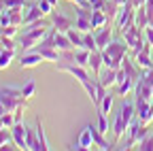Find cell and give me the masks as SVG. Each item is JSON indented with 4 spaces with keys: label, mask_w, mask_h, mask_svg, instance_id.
<instances>
[{
    "label": "cell",
    "mask_w": 153,
    "mask_h": 151,
    "mask_svg": "<svg viewBox=\"0 0 153 151\" xmlns=\"http://www.w3.org/2000/svg\"><path fill=\"white\" fill-rule=\"evenodd\" d=\"M49 28H51V26H49L45 19H38V22L26 26V28H24V34H22V39H19V47H22L24 51L34 49L38 43L43 41V36L49 32Z\"/></svg>",
    "instance_id": "6da1fadb"
},
{
    "label": "cell",
    "mask_w": 153,
    "mask_h": 151,
    "mask_svg": "<svg viewBox=\"0 0 153 151\" xmlns=\"http://www.w3.org/2000/svg\"><path fill=\"white\" fill-rule=\"evenodd\" d=\"M136 117V104H132V102H126L119 113H117V117H115V123H113V134H115V143H119L123 138V134L128 132L132 119Z\"/></svg>",
    "instance_id": "7a4b0ae2"
},
{
    "label": "cell",
    "mask_w": 153,
    "mask_h": 151,
    "mask_svg": "<svg viewBox=\"0 0 153 151\" xmlns=\"http://www.w3.org/2000/svg\"><path fill=\"white\" fill-rule=\"evenodd\" d=\"M102 51L111 58V64H108L106 68L119 70V68H121L123 58H126L128 51H130V47H128V43H126V41H111V43H108V47H106V49H102Z\"/></svg>",
    "instance_id": "3957f363"
},
{
    "label": "cell",
    "mask_w": 153,
    "mask_h": 151,
    "mask_svg": "<svg viewBox=\"0 0 153 151\" xmlns=\"http://www.w3.org/2000/svg\"><path fill=\"white\" fill-rule=\"evenodd\" d=\"M134 13H136V7L132 4V0H126V2L121 4V9H119L117 19H115V28H117L119 32L128 30L134 24Z\"/></svg>",
    "instance_id": "277c9868"
},
{
    "label": "cell",
    "mask_w": 153,
    "mask_h": 151,
    "mask_svg": "<svg viewBox=\"0 0 153 151\" xmlns=\"http://www.w3.org/2000/svg\"><path fill=\"white\" fill-rule=\"evenodd\" d=\"M57 70H62V72H68L72 74V77L79 81L81 85H85L89 81V74H87V68L85 66H79V64H74V62H68V60H60L57 62Z\"/></svg>",
    "instance_id": "5b68a950"
},
{
    "label": "cell",
    "mask_w": 153,
    "mask_h": 151,
    "mask_svg": "<svg viewBox=\"0 0 153 151\" xmlns=\"http://www.w3.org/2000/svg\"><path fill=\"white\" fill-rule=\"evenodd\" d=\"M128 134H130L128 145L134 147V145H138L140 138L147 134V126H143V123L138 121V117H136V119H132V123H130V128H128Z\"/></svg>",
    "instance_id": "8992f818"
},
{
    "label": "cell",
    "mask_w": 153,
    "mask_h": 151,
    "mask_svg": "<svg viewBox=\"0 0 153 151\" xmlns=\"http://www.w3.org/2000/svg\"><path fill=\"white\" fill-rule=\"evenodd\" d=\"M11 134H13V141H15L17 149H28V147H26V134H28V128H26L22 121H15V123H13Z\"/></svg>",
    "instance_id": "52a82bcc"
},
{
    "label": "cell",
    "mask_w": 153,
    "mask_h": 151,
    "mask_svg": "<svg viewBox=\"0 0 153 151\" xmlns=\"http://www.w3.org/2000/svg\"><path fill=\"white\" fill-rule=\"evenodd\" d=\"M51 24H53V28H55L57 32H68V30L74 26L70 17H66V15H62V13H57V9L51 13Z\"/></svg>",
    "instance_id": "ba28073f"
},
{
    "label": "cell",
    "mask_w": 153,
    "mask_h": 151,
    "mask_svg": "<svg viewBox=\"0 0 153 151\" xmlns=\"http://www.w3.org/2000/svg\"><path fill=\"white\" fill-rule=\"evenodd\" d=\"M121 68H123V72H126V77H128V79H132V81H138V79H140V74H143L140 66L134 62V60H130L128 55H126L123 62H121Z\"/></svg>",
    "instance_id": "9c48e42d"
},
{
    "label": "cell",
    "mask_w": 153,
    "mask_h": 151,
    "mask_svg": "<svg viewBox=\"0 0 153 151\" xmlns=\"http://www.w3.org/2000/svg\"><path fill=\"white\" fill-rule=\"evenodd\" d=\"M134 96L136 98H143V100H153V89H151V83L145 81L143 77L134 83Z\"/></svg>",
    "instance_id": "30bf717a"
},
{
    "label": "cell",
    "mask_w": 153,
    "mask_h": 151,
    "mask_svg": "<svg viewBox=\"0 0 153 151\" xmlns=\"http://www.w3.org/2000/svg\"><path fill=\"white\" fill-rule=\"evenodd\" d=\"M111 41H113V30H111V26L106 24V26L98 28V32H96V45H98V49H100V51L106 49Z\"/></svg>",
    "instance_id": "8fae6325"
},
{
    "label": "cell",
    "mask_w": 153,
    "mask_h": 151,
    "mask_svg": "<svg viewBox=\"0 0 153 151\" xmlns=\"http://www.w3.org/2000/svg\"><path fill=\"white\" fill-rule=\"evenodd\" d=\"M41 62H45V60H43V55L38 53V51L24 53V55H22V60H19V68H34V66H38Z\"/></svg>",
    "instance_id": "7c38bea8"
},
{
    "label": "cell",
    "mask_w": 153,
    "mask_h": 151,
    "mask_svg": "<svg viewBox=\"0 0 153 151\" xmlns=\"http://www.w3.org/2000/svg\"><path fill=\"white\" fill-rule=\"evenodd\" d=\"M34 51H38L43 55V60H47V62H60L62 60V51L57 49V47H34Z\"/></svg>",
    "instance_id": "4fadbf2b"
},
{
    "label": "cell",
    "mask_w": 153,
    "mask_h": 151,
    "mask_svg": "<svg viewBox=\"0 0 153 151\" xmlns=\"http://www.w3.org/2000/svg\"><path fill=\"white\" fill-rule=\"evenodd\" d=\"M94 147V138H91V126H85L83 132L79 134V143L74 145V149H91Z\"/></svg>",
    "instance_id": "5bb4252c"
},
{
    "label": "cell",
    "mask_w": 153,
    "mask_h": 151,
    "mask_svg": "<svg viewBox=\"0 0 153 151\" xmlns=\"http://www.w3.org/2000/svg\"><path fill=\"white\" fill-rule=\"evenodd\" d=\"M89 68H91V72L98 77V74L102 72V68H104V60H102V51L100 49H96V51H91V55H89Z\"/></svg>",
    "instance_id": "9a60e30c"
},
{
    "label": "cell",
    "mask_w": 153,
    "mask_h": 151,
    "mask_svg": "<svg viewBox=\"0 0 153 151\" xmlns=\"http://www.w3.org/2000/svg\"><path fill=\"white\" fill-rule=\"evenodd\" d=\"M43 17H45V13L41 11V7H38V4H30L28 11H26V17H24V26H30V24H34L38 19H43Z\"/></svg>",
    "instance_id": "2e32d148"
},
{
    "label": "cell",
    "mask_w": 153,
    "mask_h": 151,
    "mask_svg": "<svg viewBox=\"0 0 153 151\" xmlns=\"http://www.w3.org/2000/svg\"><path fill=\"white\" fill-rule=\"evenodd\" d=\"M98 79H100V83H102L104 87H113V85H117V70L104 66V70L98 74Z\"/></svg>",
    "instance_id": "e0dca14e"
},
{
    "label": "cell",
    "mask_w": 153,
    "mask_h": 151,
    "mask_svg": "<svg viewBox=\"0 0 153 151\" xmlns=\"http://www.w3.org/2000/svg\"><path fill=\"white\" fill-rule=\"evenodd\" d=\"M91 138H94V145L98 147V149H104V151H108V149H113L108 143H106V138H104V134L98 130V126H91Z\"/></svg>",
    "instance_id": "ac0fdd59"
},
{
    "label": "cell",
    "mask_w": 153,
    "mask_h": 151,
    "mask_svg": "<svg viewBox=\"0 0 153 151\" xmlns=\"http://www.w3.org/2000/svg\"><path fill=\"white\" fill-rule=\"evenodd\" d=\"M89 55H91V51H89V49L76 47V49H74V64H79V66H85V68H89Z\"/></svg>",
    "instance_id": "d6986e66"
},
{
    "label": "cell",
    "mask_w": 153,
    "mask_h": 151,
    "mask_svg": "<svg viewBox=\"0 0 153 151\" xmlns=\"http://www.w3.org/2000/svg\"><path fill=\"white\" fill-rule=\"evenodd\" d=\"M55 47L60 49V51H66V49H74L72 41L68 39V34H66V32H57V30H55Z\"/></svg>",
    "instance_id": "ffe728a7"
},
{
    "label": "cell",
    "mask_w": 153,
    "mask_h": 151,
    "mask_svg": "<svg viewBox=\"0 0 153 151\" xmlns=\"http://www.w3.org/2000/svg\"><path fill=\"white\" fill-rule=\"evenodd\" d=\"M119 9H121V4H119V2H115V0H106L102 11L106 13L108 22H115V19H117V15H119Z\"/></svg>",
    "instance_id": "44dd1931"
},
{
    "label": "cell",
    "mask_w": 153,
    "mask_h": 151,
    "mask_svg": "<svg viewBox=\"0 0 153 151\" xmlns=\"http://www.w3.org/2000/svg\"><path fill=\"white\" fill-rule=\"evenodd\" d=\"M149 22H151V19H149L147 9H145V7H138V9H136V13H134V24H136L138 28H143V30H145V28L149 26Z\"/></svg>",
    "instance_id": "7402d4cb"
},
{
    "label": "cell",
    "mask_w": 153,
    "mask_h": 151,
    "mask_svg": "<svg viewBox=\"0 0 153 151\" xmlns=\"http://www.w3.org/2000/svg\"><path fill=\"white\" fill-rule=\"evenodd\" d=\"M26 147H28L30 151H43V149H41V141H38V136H36V130H34V132L28 130V134H26Z\"/></svg>",
    "instance_id": "603a6c76"
},
{
    "label": "cell",
    "mask_w": 153,
    "mask_h": 151,
    "mask_svg": "<svg viewBox=\"0 0 153 151\" xmlns=\"http://www.w3.org/2000/svg\"><path fill=\"white\" fill-rule=\"evenodd\" d=\"M106 24H111V22H108V17H106L104 11H94V13H91V26H94V28H102V26H106Z\"/></svg>",
    "instance_id": "cb8c5ba5"
},
{
    "label": "cell",
    "mask_w": 153,
    "mask_h": 151,
    "mask_svg": "<svg viewBox=\"0 0 153 151\" xmlns=\"http://www.w3.org/2000/svg\"><path fill=\"white\" fill-rule=\"evenodd\" d=\"M9 15H11V24L13 26H22L24 24V7H15V9H7Z\"/></svg>",
    "instance_id": "d4e9b609"
},
{
    "label": "cell",
    "mask_w": 153,
    "mask_h": 151,
    "mask_svg": "<svg viewBox=\"0 0 153 151\" xmlns=\"http://www.w3.org/2000/svg\"><path fill=\"white\" fill-rule=\"evenodd\" d=\"M66 34H68V39L72 41V45H74V47H83V32H81V30H76V28L72 26Z\"/></svg>",
    "instance_id": "484cf974"
},
{
    "label": "cell",
    "mask_w": 153,
    "mask_h": 151,
    "mask_svg": "<svg viewBox=\"0 0 153 151\" xmlns=\"http://www.w3.org/2000/svg\"><path fill=\"white\" fill-rule=\"evenodd\" d=\"M36 136H38V141H41V149L47 151V149H49V143H47V138H45V128H43L41 117L36 119Z\"/></svg>",
    "instance_id": "4316f807"
},
{
    "label": "cell",
    "mask_w": 153,
    "mask_h": 151,
    "mask_svg": "<svg viewBox=\"0 0 153 151\" xmlns=\"http://www.w3.org/2000/svg\"><path fill=\"white\" fill-rule=\"evenodd\" d=\"M13 58H15V51H13V49H4L2 53H0V70L9 68L11 62H13Z\"/></svg>",
    "instance_id": "83f0119b"
},
{
    "label": "cell",
    "mask_w": 153,
    "mask_h": 151,
    "mask_svg": "<svg viewBox=\"0 0 153 151\" xmlns=\"http://www.w3.org/2000/svg\"><path fill=\"white\" fill-rule=\"evenodd\" d=\"M113 94L111 91H106V96L102 98V102H100V106H98V113H104V115H108L111 113V109H113Z\"/></svg>",
    "instance_id": "f1b7e54d"
},
{
    "label": "cell",
    "mask_w": 153,
    "mask_h": 151,
    "mask_svg": "<svg viewBox=\"0 0 153 151\" xmlns=\"http://www.w3.org/2000/svg\"><path fill=\"white\" fill-rule=\"evenodd\" d=\"M83 49H89V51H96V49H98V45H96V34L83 32Z\"/></svg>",
    "instance_id": "f546056e"
},
{
    "label": "cell",
    "mask_w": 153,
    "mask_h": 151,
    "mask_svg": "<svg viewBox=\"0 0 153 151\" xmlns=\"http://www.w3.org/2000/svg\"><path fill=\"white\" fill-rule=\"evenodd\" d=\"M134 83L136 81H132V79H126L123 83H119L117 85V96H128V94L134 89Z\"/></svg>",
    "instance_id": "4dcf8cb0"
},
{
    "label": "cell",
    "mask_w": 153,
    "mask_h": 151,
    "mask_svg": "<svg viewBox=\"0 0 153 151\" xmlns=\"http://www.w3.org/2000/svg\"><path fill=\"white\" fill-rule=\"evenodd\" d=\"M136 147H138L140 151H153V134H149V132H147Z\"/></svg>",
    "instance_id": "1f68e13d"
},
{
    "label": "cell",
    "mask_w": 153,
    "mask_h": 151,
    "mask_svg": "<svg viewBox=\"0 0 153 151\" xmlns=\"http://www.w3.org/2000/svg\"><path fill=\"white\" fill-rule=\"evenodd\" d=\"M74 28L76 30H81V32H91V19H85V17H76V22H74Z\"/></svg>",
    "instance_id": "d6a6232c"
},
{
    "label": "cell",
    "mask_w": 153,
    "mask_h": 151,
    "mask_svg": "<svg viewBox=\"0 0 153 151\" xmlns=\"http://www.w3.org/2000/svg\"><path fill=\"white\" fill-rule=\"evenodd\" d=\"M11 143H15L13 141V134H11V128H2V132H0V149L7 147V145H11Z\"/></svg>",
    "instance_id": "836d02e7"
},
{
    "label": "cell",
    "mask_w": 153,
    "mask_h": 151,
    "mask_svg": "<svg viewBox=\"0 0 153 151\" xmlns=\"http://www.w3.org/2000/svg\"><path fill=\"white\" fill-rule=\"evenodd\" d=\"M22 89H24V98H26V100H30V98L34 96V91H36V83L30 79V81H28V83H26Z\"/></svg>",
    "instance_id": "e575fe53"
},
{
    "label": "cell",
    "mask_w": 153,
    "mask_h": 151,
    "mask_svg": "<svg viewBox=\"0 0 153 151\" xmlns=\"http://www.w3.org/2000/svg\"><path fill=\"white\" fill-rule=\"evenodd\" d=\"M98 130L102 132V134H106V132H108V119H106L104 113H98Z\"/></svg>",
    "instance_id": "d590c367"
},
{
    "label": "cell",
    "mask_w": 153,
    "mask_h": 151,
    "mask_svg": "<svg viewBox=\"0 0 153 151\" xmlns=\"http://www.w3.org/2000/svg\"><path fill=\"white\" fill-rule=\"evenodd\" d=\"M0 121H2V126H4V128H13V123H15V115H13L11 111H7L4 115L0 117Z\"/></svg>",
    "instance_id": "8d00e7d4"
},
{
    "label": "cell",
    "mask_w": 153,
    "mask_h": 151,
    "mask_svg": "<svg viewBox=\"0 0 153 151\" xmlns=\"http://www.w3.org/2000/svg\"><path fill=\"white\" fill-rule=\"evenodd\" d=\"M38 7H41V11H43L45 15H51V13L55 11V7L49 2V0H41V2H38Z\"/></svg>",
    "instance_id": "74e56055"
},
{
    "label": "cell",
    "mask_w": 153,
    "mask_h": 151,
    "mask_svg": "<svg viewBox=\"0 0 153 151\" xmlns=\"http://www.w3.org/2000/svg\"><path fill=\"white\" fill-rule=\"evenodd\" d=\"M145 39H147V43L153 47V19L149 22V26L145 28Z\"/></svg>",
    "instance_id": "f35d334b"
},
{
    "label": "cell",
    "mask_w": 153,
    "mask_h": 151,
    "mask_svg": "<svg viewBox=\"0 0 153 151\" xmlns=\"http://www.w3.org/2000/svg\"><path fill=\"white\" fill-rule=\"evenodd\" d=\"M0 26H2V28L11 26V15H9V11H7V9L0 13Z\"/></svg>",
    "instance_id": "ab89813d"
},
{
    "label": "cell",
    "mask_w": 153,
    "mask_h": 151,
    "mask_svg": "<svg viewBox=\"0 0 153 151\" xmlns=\"http://www.w3.org/2000/svg\"><path fill=\"white\" fill-rule=\"evenodd\" d=\"M7 9H15V7H26V0H4Z\"/></svg>",
    "instance_id": "60d3db41"
},
{
    "label": "cell",
    "mask_w": 153,
    "mask_h": 151,
    "mask_svg": "<svg viewBox=\"0 0 153 151\" xmlns=\"http://www.w3.org/2000/svg\"><path fill=\"white\" fill-rule=\"evenodd\" d=\"M17 28H19V26H13V24H11V26H7V28H4V32H2V34H4V36H15V34H17Z\"/></svg>",
    "instance_id": "b9f144b4"
},
{
    "label": "cell",
    "mask_w": 153,
    "mask_h": 151,
    "mask_svg": "<svg viewBox=\"0 0 153 151\" xmlns=\"http://www.w3.org/2000/svg\"><path fill=\"white\" fill-rule=\"evenodd\" d=\"M145 9H147V13H149V19H153V0H147V2H145Z\"/></svg>",
    "instance_id": "7bdbcfd3"
},
{
    "label": "cell",
    "mask_w": 153,
    "mask_h": 151,
    "mask_svg": "<svg viewBox=\"0 0 153 151\" xmlns=\"http://www.w3.org/2000/svg\"><path fill=\"white\" fill-rule=\"evenodd\" d=\"M70 2L79 4V7H89V4H87V0H70Z\"/></svg>",
    "instance_id": "ee69618b"
},
{
    "label": "cell",
    "mask_w": 153,
    "mask_h": 151,
    "mask_svg": "<svg viewBox=\"0 0 153 151\" xmlns=\"http://www.w3.org/2000/svg\"><path fill=\"white\" fill-rule=\"evenodd\" d=\"M145 2H147V0H132V4L136 7V9H138V7H145Z\"/></svg>",
    "instance_id": "f6af8a7d"
},
{
    "label": "cell",
    "mask_w": 153,
    "mask_h": 151,
    "mask_svg": "<svg viewBox=\"0 0 153 151\" xmlns=\"http://www.w3.org/2000/svg\"><path fill=\"white\" fill-rule=\"evenodd\" d=\"M4 9H7V2H4V0H0V13H2Z\"/></svg>",
    "instance_id": "bcb514c9"
},
{
    "label": "cell",
    "mask_w": 153,
    "mask_h": 151,
    "mask_svg": "<svg viewBox=\"0 0 153 151\" xmlns=\"http://www.w3.org/2000/svg\"><path fill=\"white\" fill-rule=\"evenodd\" d=\"M49 2H51V4H53V7L57 9V0H49Z\"/></svg>",
    "instance_id": "7dc6e473"
},
{
    "label": "cell",
    "mask_w": 153,
    "mask_h": 151,
    "mask_svg": "<svg viewBox=\"0 0 153 151\" xmlns=\"http://www.w3.org/2000/svg\"><path fill=\"white\" fill-rule=\"evenodd\" d=\"M2 51H4V45H2V43H0V53H2Z\"/></svg>",
    "instance_id": "c3c4849f"
},
{
    "label": "cell",
    "mask_w": 153,
    "mask_h": 151,
    "mask_svg": "<svg viewBox=\"0 0 153 151\" xmlns=\"http://www.w3.org/2000/svg\"><path fill=\"white\" fill-rule=\"evenodd\" d=\"M115 2H119V4H123V2H126V0H115Z\"/></svg>",
    "instance_id": "681fc988"
},
{
    "label": "cell",
    "mask_w": 153,
    "mask_h": 151,
    "mask_svg": "<svg viewBox=\"0 0 153 151\" xmlns=\"http://www.w3.org/2000/svg\"><path fill=\"white\" fill-rule=\"evenodd\" d=\"M2 128H4V126H2V121H0V132H2Z\"/></svg>",
    "instance_id": "f907efd6"
},
{
    "label": "cell",
    "mask_w": 153,
    "mask_h": 151,
    "mask_svg": "<svg viewBox=\"0 0 153 151\" xmlns=\"http://www.w3.org/2000/svg\"><path fill=\"white\" fill-rule=\"evenodd\" d=\"M151 68H153V64H151Z\"/></svg>",
    "instance_id": "816d5d0a"
},
{
    "label": "cell",
    "mask_w": 153,
    "mask_h": 151,
    "mask_svg": "<svg viewBox=\"0 0 153 151\" xmlns=\"http://www.w3.org/2000/svg\"><path fill=\"white\" fill-rule=\"evenodd\" d=\"M0 43H2V41H0Z\"/></svg>",
    "instance_id": "f5cc1de1"
}]
</instances>
